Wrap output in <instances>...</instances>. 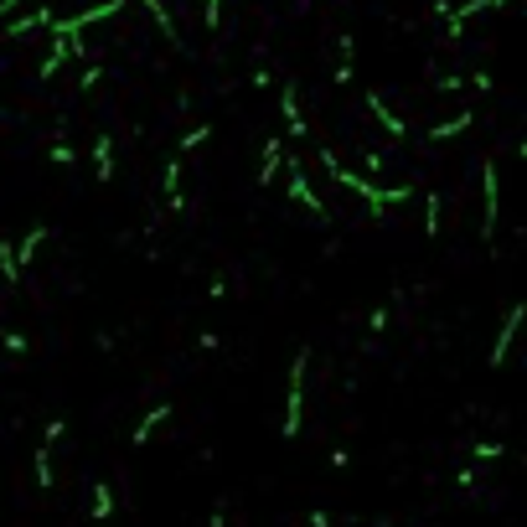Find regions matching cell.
Instances as JSON below:
<instances>
[{
    "label": "cell",
    "instance_id": "8992f818",
    "mask_svg": "<svg viewBox=\"0 0 527 527\" xmlns=\"http://www.w3.org/2000/svg\"><path fill=\"white\" fill-rule=\"evenodd\" d=\"M440 217H445V212H440V192H429V197H424V233H429V238H440V228H445Z\"/></svg>",
    "mask_w": 527,
    "mask_h": 527
},
{
    "label": "cell",
    "instance_id": "7c38bea8",
    "mask_svg": "<svg viewBox=\"0 0 527 527\" xmlns=\"http://www.w3.org/2000/svg\"><path fill=\"white\" fill-rule=\"evenodd\" d=\"M223 522H228V507L217 502V512H212V522H207V527H223Z\"/></svg>",
    "mask_w": 527,
    "mask_h": 527
},
{
    "label": "cell",
    "instance_id": "7a4b0ae2",
    "mask_svg": "<svg viewBox=\"0 0 527 527\" xmlns=\"http://www.w3.org/2000/svg\"><path fill=\"white\" fill-rule=\"evenodd\" d=\"M517 326H522V305H512V316H507L502 336H496V347H491V367H502V362H507V352H512V336H517Z\"/></svg>",
    "mask_w": 527,
    "mask_h": 527
},
{
    "label": "cell",
    "instance_id": "5b68a950",
    "mask_svg": "<svg viewBox=\"0 0 527 527\" xmlns=\"http://www.w3.org/2000/svg\"><path fill=\"white\" fill-rule=\"evenodd\" d=\"M0 279H6V285H16V279H21V264H16V243H11V238H0Z\"/></svg>",
    "mask_w": 527,
    "mask_h": 527
},
{
    "label": "cell",
    "instance_id": "6da1fadb",
    "mask_svg": "<svg viewBox=\"0 0 527 527\" xmlns=\"http://www.w3.org/2000/svg\"><path fill=\"white\" fill-rule=\"evenodd\" d=\"M305 367H310V352H300L290 362V388H285V440L300 434V414H305Z\"/></svg>",
    "mask_w": 527,
    "mask_h": 527
},
{
    "label": "cell",
    "instance_id": "4fadbf2b",
    "mask_svg": "<svg viewBox=\"0 0 527 527\" xmlns=\"http://www.w3.org/2000/svg\"><path fill=\"white\" fill-rule=\"evenodd\" d=\"M310 527H331V512H310Z\"/></svg>",
    "mask_w": 527,
    "mask_h": 527
},
{
    "label": "cell",
    "instance_id": "9c48e42d",
    "mask_svg": "<svg viewBox=\"0 0 527 527\" xmlns=\"http://www.w3.org/2000/svg\"><path fill=\"white\" fill-rule=\"evenodd\" d=\"M62 434H68V424H62V419H47V424H42V445H57Z\"/></svg>",
    "mask_w": 527,
    "mask_h": 527
},
{
    "label": "cell",
    "instance_id": "277c9868",
    "mask_svg": "<svg viewBox=\"0 0 527 527\" xmlns=\"http://www.w3.org/2000/svg\"><path fill=\"white\" fill-rule=\"evenodd\" d=\"M93 522H109L114 517V486L109 481H93V512H88Z\"/></svg>",
    "mask_w": 527,
    "mask_h": 527
},
{
    "label": "cell",
    "instance_id": "30bf717a",
    "mask_svg": "<svg viewBox=\"0 0 527 527\" xmlns=\"http://www.w3.org/2000/svg\"><path fill=\"white\" fill-rule=\"evenodd\" d=\"M476 460H481V465H486V460H502V445H496V440L486 445V440H481V445H476Z\"/></svg>",
    "mask_w": 527,
    "mask_h": 527
},
{
    "label": "cell",
    "instance_id": "ba28073f",
    "mask_svg": "<svg viewBox=\"0 0 527 527\" xmlns=\"http://www.w3.org/2000/svg\"><path fill=\"white\" fill-rule=\"evenodd\" d=\"M52 481H57V476H52V445H37V486L52 491Z\"/></svg>",
    "mask_w": 527,
    "mask_h": 527
},
{
    "label": "cell",
    "instance_id": "3957f363",
    "mask_svg": "<svg viewBox=\"0 0 527 527\" xmlns=\"http://www.w3.org/2000/svg\"><path fill=\"white\" fill-rule=\"evenodd\" d=\"M166 419H171V403H155V409H150V414L140 419V429L130 434V445H150V434H155V429H161Z\"/></svg>",
    "mask_w": 527,
    "mask_h": 527
},
{
    "label": "cell",
    "instance_id": "52a82bcc",
    "mask_svg": "<svg viewBox=\"0 0 527 527\" xmlns=\"http://www.w3.org/2000/svg\"><path fill=\"white\" fill-rule=\"evenodd\" d=\"M0 352H6V357H26L31 352V336L26 331H0Z\"/></svg>",
    "mask_w": 527,
    "mask_h": 527
},
{
    "label": "cell",
    "instance_id": "8fae6325",
    "mask_svg": "<svg viewBox=\"0 0 527 527\" xmlns=\"http://www.w3.org/2000/svg\"><path fill=\"white\" fill-rule=\"evenodd\" d=\"M197 347H202V352H217L223 341H217V331H202V336H197Z\"/></svg>",
    "mask_w": 527,
    "mask_h": 527
}]
</instances>
